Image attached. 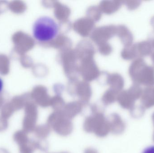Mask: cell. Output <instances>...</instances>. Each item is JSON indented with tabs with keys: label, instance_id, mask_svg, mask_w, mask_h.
Here are the masks:
<instances>
[{
	"label": "cell",
	"instance_id": "1",
	"mask_svg": "<svg viewBox=\"0 0 154 153\" xmlns=\"http://www.w3.org/2000/svg\"><path fill=\"white\" fill-rule=\"evenodd\" d=\"M58 32V25L53 19L48 16L38 18L32 26L33 37L40 42H47L54 39Z\"/></svg>",
	"mask_w": 154,
	"mask_h": 153
},
{
	"label": "cell",
	"instance_id": "2",
	"mask_svg": "<svg viewBox=\"0 0 154 153\" xmlns=\"http://www.w3.org/2000/svg\"><path fill=\"white\" fill-rule=\"evenodd\" d=\"M142 153H154V146H150L146 148Z\"/></svg>",
	"mask_w": 154,
	"mask_h": 153
},
{
	"label": "cell",
	"instance_id": "3",
	"mask_svg": "<svg viewBox=\"0 0 154 153\" xmlns=\"http://www.w3.org/2000/svg\"><path fill=\"white\" fill-rule=\"evenodd\" d=\"M4 83L2 79L0 77V93L2 92L3 90Z\"/></svg>",
	"mask_w": 154,
	"mask_h": 153
},
{
	"label": "cell",
	"instance_id": "4",
	"mask_svg": "<svg viewBox=\"0 0 154 153\" xmlns=\"http://www.w3.org/2000/svg\"><path fill=\"white\" fill-rule=\"evenodd\" d=\"M152 119H153V123H154V113L153 115Z\"/></svg>",
	"mask_w": 154,
	"mask_h": 153
},
{
	"label": "cell",
	"instance_id": "5",
	"mask_svg": "<svg viewBox=\"0 0 154 153\" xmlns=\"http://www.w3.org/2000/svg\"><path fill=\"white\" fill-rule=\"evenodd\" d=\"M154 141V137H153Z\"/></svg>",
	"mask_w": 154,
	"mask_h": 153
}]
</instances>
